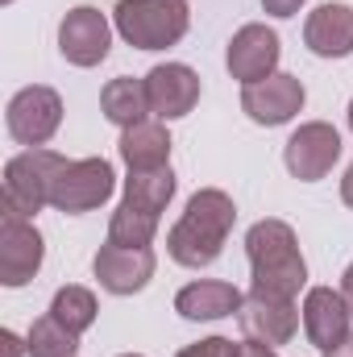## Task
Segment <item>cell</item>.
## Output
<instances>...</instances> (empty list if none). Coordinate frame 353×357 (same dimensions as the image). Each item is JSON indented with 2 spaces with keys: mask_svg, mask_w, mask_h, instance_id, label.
Returning a JSON list of instances; mask_svg holds the SVG:
<instances>
[{
  "mask_svg": "<svg viewBox=\"0 0 353 357\" xmlns=\"http://www.w3.org/2000/svg\"><path fill=\"white\" fill-rule=\"evenodd\" d=\"M233 220H237L233 195L220 191V187H200L187 199L183 216L175 220V229L167 233V254L187 270L212 266L225 254V241L233 233Z\"/></svg>",
  "mask_w": 353,
  "mask_h": 357,
  "instance_id": "cell-1",
  "label": "cell"
},
{
  "mask_svg": "<svg viewBox=\"0 0 353 357\" xmlns=\"http://www.w3.org/2000/svg\"><path fill=\"white\" fill-rule=\"evenodd\" d=\"M246 258H250V291L278 295V299H295L308 287V262L299 254V237L287 220L266 216L246 233Z\"/></svg>",
  "mask_w": 353,
  "mask_h": 357,
  "instance_id": "cell-2",
  "label": "cell"
},
{
  "mask_svg": "<svg viewBox=\"0 0 353 357\" xmlns=\"http://www.w3.org/2000/svg\"><path fill=\"white\" fill-rule=\"evenodd\" d=\"M112 29L133 50H167L183 42L191 29V4L187 0H117Z\"/></svg>",
  "mask_w": 353,
  "mask_h": 357,
  "instance_id": "cell-3",
  "label": "cell"
},
{
  "mask_svg": "<svg viewBox=\"0 0 353 357\" xmlns=\"http://www.w3.org/2000/svg\"><path fill=\"white\" fill-rule=\"evenodd\" d=\"M63 162L67 158L46 150V146L13 154L4 162V212L33 220L50 204V187H54V175L63 171Z\"/></svg>",
  "mask_w": 353,
  "mask_h": 357,
  "instance_id": "cell-4",
  "label": "cell"
},
{
  "mask_svg": "<svg viewBox=\"0 0 353 357\" xmlns=\"http://www.w3.org/2000/svg\"><path fill=\"white\" fill-rule=\"evenodd\" d=\"M112 191H117V171H112L108 158H75V162H63V171L54 175L50 208L67 212V216H80V212L108 204Z\"/></svg>",
  "mask_w": 353,
  "mask_h": 357,
  "instance_id": "cell-5",
  "label": "cell"
},
{
  "mask_svg": "<svg viewBox=\"0 0 353 357\" xmlns=\"http://www.w3.org/2000/svg\"><path fill=\"white\" fill-rule=\"evenodd\" d=\"M4 125H8V137L17 146H25V150L46 146L63 125V96L54 88H46V84H29L8 100Z\"/></svg>",
  "mask_w": 353,
  "mask_h": 357,
  "instance_id": "cell-6",
  "label": "cell"
},
{
  "mask_svg": "<svg viewBox=\"0 0 353 357\" xmlns=\"http://www.w3.org/2000/svg\"><path fill=\"white\" fill-rule=\"evenodd\" d=\"M278 59H283V42L278 33L262 25V21H250L241 25L233 38H229V50H225V67L237 84H262L270 75H278Z\"/></svg>",
  "mask_w": 353,
  "mask_h": 357,
  "instance_id": "cell-7",
  "label": "cell"
},
{
  "mask_svg": "<svg viewBox=\"0 0 353 357\" xmlns=\"http://www.w3.org/2000/svg\"><path fill=\"white\" fill-rule=\"evenodd\" d=\"M337 158H341V133H337L329 121H308V125H299V129L287 137V146H283V162H287V171L299 178V183L324 178L337 167Z\"/></svg>",
  "mask_w": 353,
  "mask_h": 357,
  "instance_id": "cell-8",
  "label": "cell"
},
{
  "mask_svg": "<svg viewBox=\"0 0 353 357\" xmlns=\"http://www.w3.org/2000/svg\"><path fill=\"white\" fill-rule=\"evenodd\" d=\"M237 324H241V337L246 341H258V345L278 349V345H291V337L299 333V307H295V299H278V295L250 291L241 299Z\"/></svg>",
  "mask_w": 353,
  "mask_h": 357,
  "instance_id": "cell-9",
  "label": "cell"
},
{
  "mask_svg": "<svg viewBox=\"0 0 353 357\" xmlns=\"http://www.w3.org/2000/svg\"><path fill=\"white\" fill-rule=\"evenodd\" d=\"M112 46V25L100 8L80 4L59 21V50L71 67H100Z\"/></svg>",
  "mask_w": 353,
  "mask_h": 357,
  "instance_id": "cell-10",
  "label": "cell"
},
{
  "mask_svg": "<svg viewBox=\"0 0 353 357\" xmlns=\"http://www.w3.org/2000/svg\"><path fill=\"white\" fill-rule=\"evenodd\" d=\"M46 258V241L33 229V220L4 212L0 220V282L4 287H25Z\"/></svg>",
  "mask_w": 353,
  "mask_h": 357,
  "instance_id": "cell-11",
  "label": "cell"
},
{
  "mask_svg": "<svg viewBox=\"0 0 353 357\" xmlns=\"http://www.w3.org/2000/svg\"><path fill=\"white\" fill-rule=\"evenodd\" d=\"M91 270H96V282H100L108 295H137V291L154 278L158 258H154L150 245L133 250V245H112V241H104V245L96 250V258H91Z\"/></svg>",
  "mask_w": 353,
  "mask_h": 357,
  "instance_id": "cell-12",
  "label": "cell"
},
{
  "mask_svg": "<svg viewBox=\"0 0 353 357\" xmlns=\"http://www.w3.org/2000/svg\"><path fill=\"white\" fill-rule=\"evenodd\" d=\"M303 100H308V91L303 84L295 79V75H270L262 84H250V88H241V112L254 121V125H266V129H274V125H287L291 116H299L303 112Z\"/></svg>",
  "mask_w": 353,
  "mask_h": 357,
  "instance_id": "cell-13",
  "label": "cell"
},
{
  "mask_svg": "<svg viewBox=\"0 0 353 357\" xmlns=\"http://www.w3.org/2000/svg\"><path fill=\"white\" fill-rule=\"evenodd\" d=\"M146 100L158 121H179L200 104V75L187 63H158L146 75Z\"/></svg>",
  "mask_w": 353,
  "mask_h": 357,
  "instance_id": "cell-14",
  "label": "cell"
},
{
  "mask_svg": "<svg viewBox=\"0 0 353 357\" xmlns=\"http://www.w3.org/2000/svg\"><path fill=\"white\" fill-rule=\"evenodd\" d=\"M303 333H308V341L320 349V354H329L333 345H341L345 337H350V303H345V295L341 291H333V287H312L308 295H303Z\"/></svg>",
  "mask_w": 353,
  "mask_h": 357,
  "instance_id": "cell-15",
  "label": "cell"
},
{
  "mask_svg": "<svg viewBox=\"0 0 353 357\" xmlns=\"http://www.w3.org/2000/svg\"><path fill=\"white\" fill-rule=\"evenodd\" d=\"M303 42L320 59H350L353 54V8L350 4H320L303 21Z\"/></svg>",
  "mask_w": 353,
  "mask_h": 357,
  "instance_id": "cell-16",
  "label": "cell"
},
{
  "mask_svg": "<svg viewBox=\"0 0 353 357\" xmlns=\"http://www.w3.org/2000/svg\"><path fill=\"white\" fill-rule=\"evenodd\" d=\"M241 291L225 278H200V282H187L175 295V312L183 320H225V316H237L241 312Z\"/></svg>",
  "mask_w": 353,
  "mask_h": 357,
  "instance_id": "cell-17",
  "label": "cell"
},
{
  "mask_svg": "<svg viewBox=\"0 0 353 357\" xmlns=\"http://www.w3.org/2000/svg\"><path fill=\"white\" fill-rule=\"evenodd\" d=\"M121 162L129 171H158L171 162V133L158 121H137L133 129H121Z\"/></svg>",
  "mask_w": 353,
  "mask_h": 357,
  "instance_id": "cell-18",
  "label": "cell"
},
{
  "mask_svg": "<svg viewBox=\"0 0 353 357\" xmlns=\"http://www.w3.org/2000/svg\"><path fill=\"white\" fill-rule=\"evenodd\" d=\"M100 108H104V116H108L117 129H133V125L146 121V112H150L146 79H129V75L108 79L104 91H100Z\"/></svg>",
  "mask_w": 353,
  "mask_h": 357,
  "instance_id": "cell-19",
  "label": "cell"
},
{
  "mask_svg": "<svg viewBox=\"0 0 353 357\" xmlns=\"http://www.w3.org/2000/svg\"><path fill=\"white\" fill-rule=\"evenodd\" d=\"M171 199H175V171H171V167H158V171H129V178H125V204L163 216Z\"/></svg>",
  "mask_w": 353,
  "mask_h": 357,
  "instance_id": "cell-20",
  "label": "cell"
},
{
  "mask_svg": "<svg viewBox=\"0 0 353 357\" xmlns=\"http://www.w3.org/2000/svg\"><path fill=\"white\" fill-rule=\"evenodd\" d=\"M96 312H100V303H96V295H91L88 287H59L54 291V299H50V316L59 320V324H67L75 337H84L91 324H96Z\"/></svg>",
  "mask_w": 353,
  "mask_h": 357,
  "instance_id": "cell-21",
  "label": "cell"
},
{
  "mask_svg": "<svg viewBox=\"0 0 353 357\" xmlns=\"http://www.w3.org/2000/svg\"><path fill=\"white\" fill-rule=\"evenodd\" d=\"M75 349H80V337L67 324H59L50 312L38 316L25 333V354L29 357H75Z\"/></svg>",
  "mask_w": 353,
  "mask_h": 357,
  "instance_id": "cell-22",
  "label": "cell"
},
{
  "mask_svg": "<svg viewBox=\"0 0 353 357\" xmlns=\"http://www.w3.org/2000/svg\"><path fill=\"white\" fill-rule=\"evenodd\" d=\"M158 220H163V216H154V212L133 208V204L121 199V208H117L112 220H108V241H112V245H133V250H142V245L154 241Z\"/></svg>",
  "mask_w": 353,
  "mask_h": 357,
  "instance_id": "cell-23",
  "label": "cell"
},
{
  "mask_svg": "<svg viewBox=\"0 0 353 357\" xmlns=\"http://www.w3.org/2000/svg\"><path fill=\"white\" fill-rule=\"evenodd\" d=\"M225 354H229V341H225V337H204V341L179 349L175 357H225Z\"/></svg>",
  "mask_w": 353,
  "mask_h": 357,
  "instance_id": "cell-24",
  "label": "cell"
},
{
  "mask_svg": "<svg viewBox=\"0 0 353 357\" xmlns=\"http://www.w3.org/2000/svg\"><path fill=\"white\" fill-rule=\"evenodd\" d=\"M225 357H274V349L258 345V341H229V354Z\"/></svg>",
  "mask_w": 353,
  "mask_h": 357,
  "instance_id": "cell-25",
  "label": "cell"
},
{
  "mask_svg": "<svg viewBox=\"0 0 353 357\" xmlns=\"http://www.w3.org/2000/svg\"><path fill=\"white\" fill-rule=\"evenodd\" d=\"M303 4H308V0H262V8L270 17H295Z\"/></svg>",
  "mask_w": 353,
  "mask_h": 357,
  "instance_id": "cell-26",
  "label": "cell"
},
{
  "mask_svg": "<svg viewBox=\"0 0 353 357\" xmlns=\"http://www.w3.org/2000/svg\"><path fill=\"white\" fill-rule=\"evenodd\" d=\"M0 349H4V357H21V354H25V341H21L17 333H8V328H4V333H0Z\"/></svg>",
  "mask_w": 353,
  "mask_h": 357,
  "instance_id": "cell-27",
  "label": "cell"
},
{
  "mask_svg": "<svg viewBox=\"0 0 353 357\" xmlns=\"http://www.w3.org/2000/svg\"><path fill=\"white\" fill-rule=\"evenodd\" d=\"M341 295H345V303H350V312H353V262L341 274Z\"/></svg>",
  "mask_w": 353,
  "mask_h": 357,
  "instance_id": "cell-28",
  "label": "cell"
},
{
  "mask_svg": "<svg viewBox=\"0 0 353 357\" xmlns=\"http://www.w3.org/2000/svg\"><path fill=\"white\" fill-rule=\"evenodd\" d=\"M341 199H345V208H353V162L345 171V178H341Z\"/></svg>",
  "mask_w": 353,
  "mask_h": 357,
  "instance_id": "cell-29",
  "label": "cell"
},
{
  "mask_svg": "<svg viewBox=\"0 0 353 357\" xmlns=\"http://www.w3.org/2000/svg\"><path fill=\"white\" fill-rule=\"evenodd\" d=\"M324 357H353V333L345 337V341H341V345H333V349H329Z\"/></svg>",
  "mask_w": 353,
  "mask_h": 357,
  "instance_id": "cell-30",
  "label": "cell"
},
{
  "mask_svg": "<svg viewBox=\"0 0 353 357\" xmlns=\"http://www.w3.org/2000/svg\"><path fill=\"white\" fill-rule=\"evenodd\" d=\"M345 116H350V129H353V100H350V112H345Z\"/></svg>",
  "mask_w": 353,
  "mask_h": 357,
  "instance_id": "cell-31",
  "label": "cell"
},
{
  "mask_svg": "<svg viewBox=\"0 0 353 357\" xmlns=\"http://www.w3.org/2000/svg\"><path fill=\"white\" fill-rule=\"evenodd\" d=\"M121 357H142V354H121Z\"/></svg>",
  "mask_w": 353,
  "mask_h": 357,
  "instance_id": "cell-32",
  "label": "cell"
},
{
  "mask_svg": "<svg viewBox=\"0 0 353 357\" xmlns=\"http://www.w3.org/2000/svg\"><path fill=\"white\" fill-rule=\"evenodd\" d=\"M4 4H13V0H4Z\"/></svg>",
  "mask_w": 353,
  "mask_h": 357,
  "instance_id": "cell-33",
  "label": "cell"
}]
</instances>
